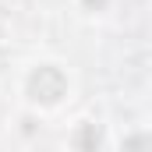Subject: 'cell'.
<instances>
[{
    "label": "cell",
    "mask_w": 152,
    "mask_h": 152,
    "mask_svg": "<svg viewBox=\"0 0 152 152\" xmlns=\"http://www.w3.org/2000/svg\"><path fill=\"white\" fill-rule=\"evenodd\" d=\"M25 88H28V99L32 103L53 106V103H60L67 96V75L60 67H53V64H42V67H36L28 75V85Z\"/></svg>",
    "instance_id": "1"
},
{
    "label": "cell",
    "mask_w": 152,
    "mask_h": 152,
    "mask_svg": "<svg viewBox=\"0 0 152 152\" xmlns=\"http://www.w3.org/2000/svg\"><path fill=\"white\" fill-rule=\"evenodd\" d=\"M78 142H81V145H92V142H99V131H92V127H81Z\"/></svg>",
    "instance_id": "2"
}]
</instances>
